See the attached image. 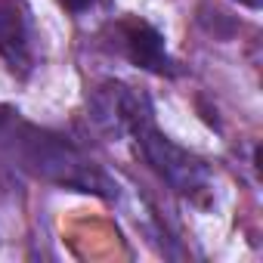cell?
Returning a JSON list of instances; mask_svg holds the SVG:
<instances>
[{
	"instance_id": "1",
	"label": "cell",
	"mask_w": 263,
	"mask_h": 263,
	"mask_svg": "<svg viewBox=\"0 0 263 263\" xmlns=\"http://www.w3.org/2000/svg\"><path fill=\"white\" fill-rule=\"evenodd\" d=\"M4 140H10L13 152L28 164L34 167L41 177L47 180H56L62 186H71V189H81V192H99V195H111V183L78 152L71 149L68 143H62L59 137H50L37 127H28V124H10Z\"/></svg>"
},
{
	"instance_id": "2",
	"label": "cell",
	"mask_w": 263,
	"mask_h": 263,
	"mask_svg": "<svg viewBox=\"0 0 263 263\" xmlns=\"http://www.w3.org/2000/svg\"><path fill=\"white\" fill-rule=\"evenodd\" d=\"M134 137H137V143H140V149H143V158H146L177 192L192 195V192H198V189L208 186V167H204V161L195 158V155H189V152L180 149L177 143H171L164 134H158L155 124H152V118H146V121H140V124L134 127Z\"/></svg>"
},
{
	"instance_id": "3",
	"label": "cell",
	"mask_w": 263,
	"mask_h": 263,
	"mask_svg": "<svg viewBox=\"0 0 263 263\" xmlns=\"http://www.w3.org/2000/svg\"><path fill=\"white\" fill-rule=\"evenodd\" d=\"M93 118L108 134H134V127L152 118L149 99L124 84H105L93 99Z\"/></svg>"
},
{
	"instance_id": "4",
	"label": "cell",
	"mask_w": 263,
	"mask_h": 263,
	"mask_svg": "<svg viewBox=\"0 0 263 263\" xmlns=\"http://www.w3.org/2000/svg\"><path fill=\"white\" fill-rule=\"evenodd\" d=\"M118 34H121V47L130 56V62H137L146 71H158V74H164L171 68V59L164 53V37L149 22L127 19L118 25Z\"/></svg>"
},
{
	"instance_id": "5",
	"label": "cell",
	"mask_w": 263,
	"mask_h": 263,
	"mask_svg": "<svg viewBox=\"0 0 263 263\" xmlns=\"http://www.w3.org/2000/svg\"><path fill=\"white\" fill-rule=\"evenodd\" d=\"M19 0H0V56L10 68H28V19Z\"/></svg>"
},
{
	"instance_id": "6",
	"label": "cell",
	"mask_w": 263,
	"mask_h": 263,
	"mask_svg": "<svg viewBox=\"0 0 263 263\" xmlns=\"http://www.w3.org/2000/svg\"><path fill=\"white\" fill-rule=\"evenodd\" d=\"M62 4H65L71 13H84L87 7H93V4H96V0H62Z\"/></svg>"
},
{
	"instance_id": "7",
	"label": "cell",
	"mask_w": 263,
	"mask_h": 263,
	"mask_svg": "<svg viewBox=\"0 0 263 263\" xmlns=\"http://www.w3.org/2000/svg\"><path fill=\"white\" fill-rule=\"evenodd\" d=\"M238 4H245V7H260V0H238Z\"/></svg>"
}]
</instances>
